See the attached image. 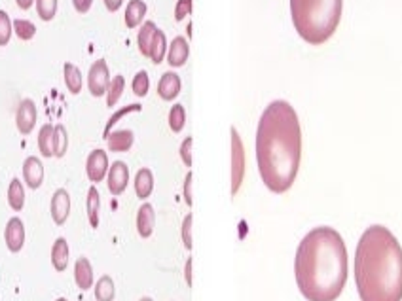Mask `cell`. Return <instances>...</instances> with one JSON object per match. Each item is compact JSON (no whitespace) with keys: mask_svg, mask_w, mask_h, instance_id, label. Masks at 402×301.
<instances>
[{"mask_svg":"<svg viewBox=\"0 0 402 301\" xmlns=\"http://www.w3.org/2000/svg\"><path fill=\"white\" fill-rule=\"evenodd\" d=\"M156 228V211L150 203H142L137 211V231L142 239H149Z\"/></svg>","mask_w":402,"mask_h":301,"instance_id":"5bb4252c","label":"cell"},{"mask_svg":"<svg viewBox=\"0 0 402 301\" xmlns=\"http://www.w3.org/2000/svg\"><path fill=\"white\" fill-rule=\"evenodd\" d=\"M184 125H186V110H184V106L180 103L173 104L171 110H169V127H171V131L180 133L184 129Z\"/></svg>","mask_w":402,"mask_h":301,"instance_id":"4dcf8cb0","label":"cell"},{"mask_svg":"<svg viewBox=\"0 0 402 301\" xmlns=\"http://www.w3.org/2000/svg\"><path fill=\"white\" fill-rule=\"evenodd\" d=\"M103 2L108 12H116V10H119V6L124 4V0H103Z\"/></svg>","mask_w":402,"mask_h":301,"instance_id":"b9f144b4","label":"cell"},{"mask_svg":"<svg viewBox=\"0 0 402 301\" xmlns=\"http://www.w3.org/2000/svg\"><path fill=\"white\" fill-rule=\"evenodd\" d=\"M347 249L334 228H313L294 258V277L307 301H336L347 282Z\"/></svg>","mask_w":402,"mask_h":301,"instance_id":"7a4b0ae2","label":"cell"},{"mask_svg":"<svg viewBox=\"0 0 402 301\" xmlns=\"http://www.w3.org/2000/svg\"><path fill=\"white\" fill-rule=\"evenodd\" d=\"M4 241H6V246L10 252H19L25 244V226H23L21 218H10L6 224V229H4Z\"/></svg>","mask_w":402,"mask_h":301,"instance_id":"8fae6325","label":"cell"},{"mask_svg":"<svg viewBox=\"0 0 402 301\" xmlns=\"http://www.w3.org/2000/svg\"><path fill=\"white\" fill-rule=\"evenodd\" d=\"M157 25L154 21H144L139 29V35H137V44H139V50H141L142 55H150V48H152V42H154V37H156Z\"/></svg>","mask_w":402,"mask_h":301,"instance_id":"44dd1931","label":"cell"},{"mask_svg":"<svg viewBox=\"0 0 402 301\" xmlns=\"http://www.w3.org/2000/svg\"><path fill=\"white\" fill-rule=\"evenodd\" d=\"M184 279H186L188 287H192V258H188L186 265H184Z\"/></svg>","mask_w":402,"mask_h":301,"instance_id":"60d3db41","label":"cell"},{"mask_svg":"<svg viewBox=\"0 0 402 301\" xmlns=\"http://www.w3.org/2000/svg\"><path fill=\"white\" fill-rule=\"evenodd\" d=\"M188 55H190V46L184 37H175L171 44L167 48V63L171 66L186 65Z\"/></svg>","mask_w":402,"mask_h":301,"instance_id":"9a60e30c","label":"cell"},{"mask_svg":"<svg viewBox=\"0 0 402 301\" xmlns=\"http://www.w3.org/2000/svg\"><path fill=\"white\" fill-rule=\"evenodd\" d=\"M135 142V133L131 129H116L106 137V144L111 152H127Z\"/></svg>","mask_w":402,"mask_h":301,"instance_id":"2e32d148","label":"cell"},{"mask_svg":"<svg viewBox=\"0 0 402 301\" xmlns=\"http://www.w3.org/2000/svg\"><path fill=\"white\" fill-rule=\"evenodd\" d=\"M192 12V0H177V6H175V19L182 21L186 15Z\"/></svg>","mask_w":402,"mask_h":301,"instance_id":"74e56055","label":"cell"},{"mask_svg":"<svg viewBox=\"0 0 402 301\" xmlns=\"http://www.w3.org/2000/svg\"><path fill=\"white\" fill-rule=\"evenodd\" d=\"M361 301H402V246L385 226H370L355 250Z\"/></svg>","mask_w":402,"mask_h":301,"instance_id":"3957f363","label":"cell"},{"mask_svg":"<svg viewBox=\"0 0 402 301\" xmlns=\"http://www.w3.org/2000/svg\"><path fill=\"white\" fill-rule=\"evenodd\" d=\"M182 89V81L180 76L175 70H167L162 74V78L157 81V95L162 97L164 101H173L177 99Z\"/></svg>","mask_w":402,"mask_h":301,"instance_id":"4fadbf2b","label":"cell"},{"mask_svg":"<svg viewBox=\"0 0 402 301\" xmlns=\"http://www.w3.org/2000/svg\"><path fill=\"white\" fill-rule=\"evenodd\" d=\"M15 2H17V6L21 8V10H29L35 4V0H15Z\"/></svg>","mask_w":402,"mask_h":301,"instance_id":"7bdbcfd3","label":"cell"},{"mask_svg":"<svg viewBox=\"0 0 402 301\" xmlns=\"http://www.w3.org/2000/svg\"><path fill=\"white\" fill-rule=\"evenodd\" d=\"M114 295H116L114 280H112V277H108V275H103V277L95 282V300L114 301Z\"/></svg>","mask_w":402,"mask_h":301,"instance_id":"484cf974","label":"cell"},{"mask_svg":"<svg viewBox=\"0 0 402 301\" xmlns=\"http://www.w3.org/2000/svg\"><path fill=\"white\" fill-rule=\"evenodd\" d=\"M93 265L88 258H78L75 264V280L80 290H90L93 287Z\"/></svg>","mask_w":402,"mask_h":301,"instance_id":"e0dca14e","label":"cell"},{"mask_svg":"<svg viewBox=\"0 0 402 301\" xmlns=\"http://www.w3.org/2000/svg\"><path fill=\"white\" fill-rule=\"evenodd\" d=\"M108 169H111V163L103 148H95L93 152H90L86 159V175L90 178V182H103L104 177L108 175Z\"/></svg>","mask_w":402,"mask_h":301,"instance_id":"52a82bcc","label":"cell"},{"mask_svg":"<svg viewBox=\"0 0 402 301\" xmlns=\"http://www.w3.org/2000/svg\"><path fill=\"white\" fill-rule=\"evenodd\" d=\"M192 142H194V139L186 137V139L182 140V144H180V159H182V163L186 167H192Z\"/></svg>","mask_w":402,"mask_h":301,"instance_id":"8d00e7d4","label":"cell"},{"mask_svg":"<svg viewBox=\"0 0 402 301\" xmlns=\"http://www.w3.org/2000/svg\"><path fill=\"white\" fill-rule=\"evenodd\" d=\"M180 237L184 242V249H192V214H186L182 220V228H180Z\"/></svg>","mask_w":402,"mask_h":301,"instance_id":"d590c367","label":"cell"},{"mask_svg":"<svg viewBox=\"0 0 402 301\" xmlns=\"http://www.w3.org/2000/svg\"><path fill=\"white\" fill-rule=\"evenodd\" d=\"M68 148V135L65 125H53V155L55 157H63L67 154Z\"/></svg>","mask_w":402,"mask_h":301,"instance_id":"4316f807","label":"cell"},{"mask_svg":"<svg viewBox=\"0 0 402 301\" xmlns=\"http://www.w3.org/2000/svg\"><path fill=\"white\" fill-rule=\"evenodd\" d=\"M37 118L38 112L35 101L32 99H23L19 106H17V112H15V125H17L19 133L21 135H29L35 129V125H37Z\"/></svg>","mask_w":402,"mask_h":301,"instance_id":"ba28073f","label":"cell"},{"mask_svg":"<svg viewBox=\"0 0 402 301\" xmlns=\"http://www.w3.org/2000/svg\"><path fill=\"white\" fill-rule=\"evenodd\" d=\"M141 301H154L152 298H141Z\"/></svg>","mask_w":402,"mask_h":301,"instance_id":"ee69618b","label":"cell"},{"mask_svg":"<svg viewBox=\"0 0 402 301\" xmlns=\"http://www.w3.org/2000/svg\"><path fill=\"white\" fill-rule=\"evenodd\" d=\"M184 201L186 205L192 206V173H188L184 178Z\"/></svg>","mask_w":402,"mask_h":301,"instance_id":"f35d334b","label":"cell"},{"mask_svg":"<svg viewBox=\"0 0 402 301\" xmlns=\"http://www.w3.org/2000/svg\"><path fill=\"white\" fill-rule=\"evenodd\" d=\"M73 4H75V8L80 14H86V12H90L93 0H73Z\"/></svg>","mask_w":402,"mask_h":301,"instance_id":"ab89813d","label":"cell"},{"mask_svg":"<svg viewBox=\"0 0 402 301\" xmlns=\"http://www.w3.org/2000/svg\"><path fill=\"white\" fill-rule=\"evenodd\" d=\"M111 70L104 59L93 61V65L90 66V74H88V88L93 97H103L108 91L111 86Z\"/></svg>","mask_w":402,"mask_h":301,"instance_id":"8992f818","label":"cell"},{"mask_svg":"<svg viewBox=\"0 0 402 301\" xmlns=\"http://www.w3.org/2000/svg\"><path fill=\"white\" fill-rule=\"evenodd\" d=\"M52 264L55 271H65L68 267V242L65 237L55 239L52 246Z\"/></svg>","mask_w":402,"mask_h":301,"instance_id":"ffe728a7","label":"cell"},{"mask_svg":"<svg viewBox=\"0 0 402 301\" xmlns=\"http://www.w3.org/2000/svg\"><path fill=\"white\" fill-rule=\"evenodd\" d=\"M131 88H133V93L137 97H144L149 93L150 89V76L146 70H139V72L133 76V81H131Z\"/></svg>","mask_w":402,"mask_h":301,"instance_id":"836d02e7","label":"cell"},{"mask_svg":"<svg viewBox=\"0 0 402 301\" xmlns=\"http://www.w3.org/2000/svg\"><path fill=\"white\" fill-rule=\"evenodd\" d=\"M14 30V21L10 19L6 10H0V46H6L12 38Z\"/></svg>","mask_w":402,"mask_h":301,"instance_id":"e575fe53","label":"cell"},{"mask_svg":"<svg viewBox=\"0 0 402 301\" xmlns=\"http://www.w3.org/2000/svg\"><path fill=\"white\" fill-rule=\"evenodd\" d=\"M154 191V175L149 167H142L135 175V193L139 199H149Z\"/></svg>","mask_w":402,"mask_h":301,"instance_id":"ac0fdd59","label":"cell"},{"mask_svg":"<svg viewBox=\"0 0 402 301\" xmlns=\"http://www.w3.org/2000/svg\"><path fill=\"white\" fill-rule=\"evenodd\" d=\"M50 211H52V218L57 226H63L68 220V214H70V195H68V191L65 188H59V190L53 191Z\"/></svg>","mask_w":402,"mask_h":301,"instance_id":"7c38bea8","label":"cell"},{"mask_svg":"<svg viewBox=\"0 0 402 301\" xmlns=\"http://www.w3.org/2000/svg\"><path fill=\"white\" fill-rule=\"evenodd\" d=\"M14 32L17 35V38L21 40H30V38L37 35V25L29 19H14Z\"/></svg>","mask_w":402,"mask_h":301,"instance_id":"1f68e13d","label":"cell"},{"mask_svg":"<svg viewBox=\"0 0 402 301\" xmlns=\"http://www.w3.org/2000/svg\"><path fill=\"white\" fill-rule=\"evenodd\" d=\"M35 4L42 21H52L57 14V0H35Z\"/></svg>","mask_w":402,"mask_h":301,"instance_id":"d6a6232c","label":"cell"},{"mask_svg":"<svg viewBox=\"0 0 402 301\" xmlns=\"http://www.w3.org/2000/svg\"><path fill=\"white\" fill-rule=\"evenodd\" d=\"M343 0H291L294 29L313 46L325 44L340 25Z\"/></svg>","mask_w":402,"mask_h":301,"instance_id":"277c9868","label":"cell"},{"mask_svg":"<svg viewBox=\"0 0 402 301\" xmlns=\"http://www.w3.org/2000/svg\"><path fill=\"white\" fill-rule=\"evenodd\" d=\"M65 84L70 93L78 95L82 91V72L75 63H65Z\"/></svg>","mask_w":402,"mask_h":301,"instance_id":"d4e9b609","label":"cell"},{"mask_svg":"<svg viewBox=\"0 0 402 301\" xmlns=\"http://www.w3.org/2000/svg\"><path fill=\"white\" fill-rule=\"evenodd\" d=\"M141 110H142V106L139 103L127 104V106H122L119 110L114 112V114H112L111 118H108V122H106V125H104L103 137H108V135H111V131H114V125L118 124L119 119L124 118L126 114H131V112H141Z\"/></svg>","mask_w":402,"mask_h":301,"instance_id":"f546056e","label":"cell"},{"mask_svg":"<svg viewBox=\"0 0 402 301\" xmlns=\"http://www.w3.org/2000/svg\"><path fill=\"white\" fill-rule=\"evenodd\" d=\"M38 150L44 157L53 155V125L44 124L38 131Z\"/></svg>","mask_w":402,"mask_h":301,"instance_id":"cb8c5ba5","label":"cell"},{"mask_svg":"<svg viewBox=\"0 0 402 301\" xmlns=\"http://www.w3.org/2000/svg\"><path fill=\"white\" fill-rule=\"evenodd\" d=\"M302 159V127L289 101L276 99L264 108L256 127V163L262 182L274 193L291 190Z\"/></svg>","mask_w":402,"mask_h":301,"instance_id":"6da1fadb","label":"cell"},{"mask_svg":"<svg viewBox=\"0 0 402 301\" xmlns=\"http://www.w3.org/2000/svg\"><path fill=\"white\" fill-rule=\"evenodd\" d=\"M86 211H88V220H90L91 228H99V211H101V197H99V190L95 186H91L88 190V197H86Z\"/></svg>","mask_w":402,"mask_h":301,"instance_id":"603a6c76","label":"cell"},{"mask_svg":"<svg viewBox=\"0 0 402 301\" xmlns=\"http://www.w3.org/2000/svg\"><path fill=\"white\" fill-rule=\"evenodd\" d=\"M23 182L29 186L30 190H38L44 182V165L37 155H29L23 162Z\"/></svg>","mask_w":402,"mask_h":301,"instance_id":"30bf717a","label":"cell"},{"mask_svg":"<svg viewBox=\"0 0 402 301\" xmlns=\"http://www.w3.org/2000/svg\"><path fill=\"white\" fill-rule=\"evenodd\" d=\"M146 15V2L144 0H129L126 8V25L129 29L139 27Z\"/></svg>","mask_w":402,"mask_h":301,"instance_id":"d6986e66","label":"cell"},{"mask_svg":"<svg viewBox=\"0 0 402 301\" xmlns=\"http://www.w3.org/2000/svg\"><path fill=\"white\" fill-rule=\"evenodd\" d=\"M8 205L15 213H19L25 206V186L19 178H12V182L8 186Z\"/></svg>","mask_w":402,"mask_h":301,"instance_id":"7402d4cb","label":"cell"},{"mask_svg":"<svg viewBox=\"0 0 402 301\" xmlns=\"http://www.w3.org/2000/svg\"><path fill=\"white\" fill-rule=\"evenodd\" d=\"M129 182V167L126 162H114L108 169L106 175V184H108V191L112 195H122L127 188Z\"/></svg>","mask_w":402,"mask_h":301,"instance_id":"9c48e42d","label":"cell"},{"mask_svg":"<svg viewBox=\"0 0 402 301\" xmlns=\"http://www.w3.org/2000/svg\"><path fill=\"white\" fill-rule=\"evenodd\" d=\"M231 195H236L245 178V146L239 131L231 127Z\"/></svg>","mask_w":402,"mask_h":301,"instance_id":"5b68a950","label":"cell"},{"mask_svg":"<svg viewBox=\"0 0 402 301\" xmlns=\"http://www.w3.org/2000/svg\"><path fill=\"white\" fill-rule=\"evenodd\" d=\"M55 301H68V300H67V298H57Z\"/></svg>","mask_w":402,"mask_h":301,"instance_id":"f6af8a7d","label":"cell"},{"mask_svg":"<svg viewBox=\"0 0 402 301\" xmlns=\"http://www.w3.org/2000/svg\"><path fill=\"white\" fill-rule=\"evenodd\" d=\"M167 37H165V32L162 29L156 30V37H154V42H152V48H150V59L154 61V63H162L165 57V53H167Z\"/></svg>","mask_w":402,"mask_h":301,"instance_id":"83f0119b","label":"cell"},{"mask_svg":"<svg viewBox=\"0 0 402 301\" xmlns=\"http://www.w3.org/2000/svg\"><path fill=\"white\" fill-rule=\"evenodd\" d=\"M124 89H126V78L122 74H116L111 80L108 91H106V104L114 106V104L118 103L122 95H124Z\"/></svg>","mask_w":402,"mask_h":301,"instance_id":"f1b7e54d","label":"cell"}]
</instances>
